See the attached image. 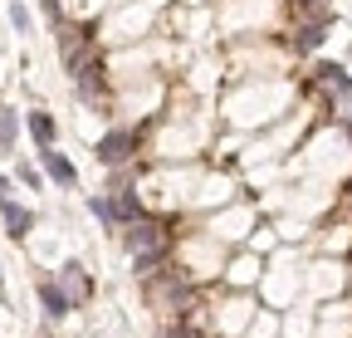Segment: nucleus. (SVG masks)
<instances>
[{"label": "nucleus", "mask_w": 352, "mask_h": 338, "mask_svg": "<svg viewBox=\"0 0 352 338\" xmlns=\"http://www.w3.org/2000/svg\"><path fill=\"white\" fill-rule=\"evenodd\" d=\"M127 250H132L138 265L147 270V265L162 255V231H157L152 221H132V226H127Z\"/></svg>", "instance_id": "obj_1"}, {"label": "nucleus", "mask_w": 352, "mask_h": 338, "mask_svg": "<svg viewBox=\"0 0 352 338\" xmlns=\"http://www.w3.org/2000/svg\"><path fill=\"white\" fill-rule=\"evenodd\" d=\"M132 157V133L127 128H113L103 142H98V162L103 167H118V162H127Z\"/></svg>", "instance_id": "obj_2"}, {"label": "nucleus", "mask_w": 352, "mask_h": 338, "mask_svg": "<svg viewBox=\"0 0 352 338\" xmlns=\"http://www.w3.org/2000/svg\"><path fill=\"white\" fill-rule=\"evenodd\" d=\"M314 74H318V83H323L333 98H347V94H352V78H347V69H342V64H328V59H323Z\"/></svg>", "instance_id": "obj_3"}, {"label": "nucleus", "mask_w": 352, "mask_h": 338, "mask_svg": "<svg viewBox=\"0 0 352 338\" xmlns=\"http://www.w3.org/2000/svg\"><path fill=\"white\" fill-rule=\"evenodd\" d=\"M39 157H44V172H50L59 187H74L78 182V172H74V162L64 157V152H54V147H39Z\"/></svg>", "instance_id": "obj_4"}, {"label": "nucleus", "mask_w": 352, "mask_h": 338, "mask_svg": "<svg viewBox=\"0 0 352 338\" xmlns=\"http://www.w3.org/2000/svg\"><path fill=\"white\" fill-rule=\"evenodd\" d=\"M39 304H44V314H50V319H64V314L74 309V299H69L59 284H50V279L39 284Z\"/></svg>", "instance_id": "obj_5"}, {"label": "nucleus", "mask_w": 352, "mask_h": 338, "mask_svg": "<svg viewBox=\"0 0 352 338\" xmlns=\"http://www.w3.org/2000/svg\"><path fill=\"white\" fill-rule=\"evenodd\" d=\"M0 216H6V231H10L15 240H25V235H30V211H25V206L6 201V206H0Z\"/></svg>", "instance_id": "obj_6"}, {"label": "nucleus", "mask_w": 352, "mask_h": 338, "mask_svg": "<svg viewBox=\"0 0 352 338\" xmlns=\"http://www.w3.org/2000/svg\"><path fill=\"white\" fill-rule=\"evenodd\" d=\"M108 206H113V221H127V226L142 221V206H138V196H132V191H118Z\"/></svg>", "instance_id": "obj_7"}, {"label": "nucleus", "mask_w": 352, "mask_h": 338, "mask_svg": "<svg viewBox=\"0 0 352 338\" xmlns=\"http://www.w3.org/2000/svg\"><path fill=\"white\" fill-rule=\"evenodd\" d=\"M30 133H34L39 147H50V142H54V118H50V113H30Z\"/></svg>", "instance_id": "obj_8"}, {"label": "nucleus", "mask_w": 352, "mask_h": 338, "mask_svg": "<svg viewBox=\"0 0 352 338\" xmlns=\"http://www.w3.org/2000/svg\"><path fill=\"white\" fill-rule=\"evenodd\" d=\"M20 138V113H0V152H10Z\"/></svg>", "instance_id": "obj_9"}, {"label": "nucleus", "mask_w": 352, "mask_h": 338, "mask_svg": "<svg viewBox=\"0 0 352 338\" xmlns=\"http://www.w3.org/2000/svg\"><path fill=\"white\" fill-rule=\"evenodd\" d=\"M323 34H328V20L303 25V30H298V50H303V54H308V50H318V45H323Z\"/></svg>", "instance_id": "obj_10"}, {"label": "nucleus", "mask_w": 352, "mask_h": 338, "mask_svg": "<svg viewBox=\"0 0 352 338\" xmlns=\"http://www.w3.org/2000/svg\"><path fill=\"white\" fill-rule=\"evenodd\" d=\"M64 284H69V299L78 304L88 294V279H83V265H64Z\"/></svg>", "instance_id": "obj_11"}, {"label": "nucleus", "mask_w": 352, "mask_h": 338, "mask_svg": "<svg viewBox=\"0 0 352 338\" xmlns=\"http://www.w3.org/2000/svg\"><path fill=\"white\" fill-rule=\"evenodd\" d=\"M15 177H20V182H25L30 191H39V172H34V167H30V162H20V167H15Z\"/></svg>", "instance_id": "obj_12"}, {"label": "nucleus", "mask_w": 352, "mask_h": 338, "mask_svg": "<svg viewBox=\"0 0 352 338\" xmlns=\"http://www.w3.org/2000/svg\"><path fill=\"white\" fill-rule=\"evenodd\" d=\"M10 25H15V30H20V34H25V30H30V10H25V6H20V0H15V6H10Z\"/></svg>", "instance_id": "obj_13"}, {"label": "nucleus", "mask_w": 352, "mask_h": 338, "mask_svg": "<svg viewBox=\"0 0 352 338\" xmlns=\"http://www.w3.org/2000/svg\"><path fill=\"white\" fill-rule=\"evenodd\" d=\"M88 206H94V216H98V221H108V226H113V206H108L103 196H94V201H88Z\"/></svg>", "instance_id": "obj_14"}, {"label": "nucleus", "mask_w": 352, "mask_h": 338, "mask_svg": "<svg viewBox=\"0 0 352 338\" xmlns=\"http://www.w3.org/2000/svg\"><path fill=\"white\" fill-rule=\"evenodd\" d=\"M6 201H10V182H6V177H0V206H6Z\"/></svg>", "instance_id": "obj_15"}, {"label": "nucleus", "mask_w": 352, "mask_h": 338, "mask_svg": "<svg viewBox=\"0 0 352 338\" xmlns=\"http://www.w3.org/2000/svg\"><path fill=\"white\" fill-rule=\"evenodd\" d=\"M157 338H186V333H176V328H171V333H157Z\"/></svg>", "instance_id": "obj_16"}, {"label": "nucleus", "mask_w": 352, "mask_h": 338, "mask_svg": "<svg viewBox=\"0 0 352 338\" xmlns=\"http://www.w3.org/2000/svg\"><path fill=\"white\" fill-rule=\"evenodd\" d=\"M0 289H6V279H0Z\"/></svg>", "instance_id": "obj_17"}]
</instances>
